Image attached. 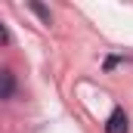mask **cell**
Returning a JSON list of instances; mask_svg holds the SVG:
<instances>
[{
    "mask_svg": "<svg viewBox=\"0 0 133 133\" xmlns=\"http://www.w3.org/2000/svg\"><path fill=\"white\" fill-rule=\"evenodd\" d=\"M127 130H130V124H127L124 108H115L108 115V121H105V133H127Z\"/></svg>",
    "mask_w": 133,
    "mask_h": 133,
    "instance_id": "obj_1",
    "label": "cell"
},
{
    "mask_svg": "<svg viewBox=\"0 0 133 133\" xmlns=\"http://www.w3.org/2000/svg\"><path fill=\"white\" fill-rule=\"evenodd\" d=\"M12 93H16V74L0 68V99H9Z\"/></svg>",
    "mask_w": 133,
    "mask_h": 133,
    "instance_id": "obj_2",
    "label": "cell"
},
{
    "mask_svg": "<svg viewBox=\"0 0 133 133\" xmlns=\"http://www.w3.org/2000/svg\"><path fill=\"white\" fill-rule=\"evenodd\" d=\"M31 9L40 16V19H43V22H50V9H46V6H40V3H31Z\"/></svg>",
    "mask_w": 133,
    "mask_h": 133,
    "instance_id": "obj_3",
    "label": "cell"
},
{
    "mask_svg": "<svg viewBox=\"0 0 133 133\" xmlns=\"http://www.w3.org/2000/svg\"><path fill=\"white\" fill-rule=\"evenodd\" d=\"M9 40H12V34H9V28H6V25L0 22V46H6Z\"/></svg>",
    "mask_w": 133,
    "mask_h": 133,
    "instance_id": "obj_4",
    "label": "cell"
}]
</instances>
